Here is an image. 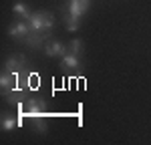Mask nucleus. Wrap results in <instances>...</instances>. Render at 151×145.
<instances>
[{
	"label": "nucleus",
	"mask_w": 151,
	"mask_h": 145,
	"mask_svg": "<svg viewBox=\"0 0 151 145\" xmlns=\"http://www.w3.org/2000/svg\"><path fill=\"white\" fill-rule=\"evenodd\" d=\"M26 20L30 24V30H35V32H48L52 28V24H55V18L50 14H47V12H35Z\"/></svg>",
	"instance_id": "obj_1"
},
{
	"label": "nucleus",
	"mask_w": 151,
	"mask_h": 145,
	"mask_svg": "<svg viewBox=\"0 0 151 145\" xmlns=\"http://www.w3.org/2000/svg\"><path fill=\"white\" fill-rule=\"evenodd\" d=\"M24 113H26L30 119L45 117V113H47V101L40 99V97H32V99L24 101Z\"/></svg>",
	"instance_id": "obj_2"
},
{
	"label": "nucleus",
	"mask_w": 151,
	"mask_h": 145,
	"mask_svg": "<svg viewBox=\"0 0 151 145\" xmlns=\"http://www.w3.org/2000/svg\"><path fill=\"white\" fill-rule=\"evenodd\" d=\"M89 6H91V0H69L67 2V12L83 18L87 14V10H89Z\"/></svg>",
	"instance_id": "obj_3"
},
{
	"label": "nucleus",
	"mask_w": 151,
	"mask_h": 145,
	"mask_svg": "<svg viewBox=\"0 0 151 145\" xmlns=\"http://www.w3.org/2000/svg\"><path fill=\"white\" fill-rule=\"evenodd\" d=\"M24 67H26V59H24V55H12L10 59L6 60V65H4V71H10V72L20 75V72L24 71Z\"/></svg>",
	"instance_id": "obj_4"
},
{
	"label": "nucleus",
	"mask_w": 151,
	"mask_h": 145,
	"mask_svg": "<svg viewBox=\"0 0 151 145\" xmlns=\"http://www.w3.org/2000/svg\"><path fill=\"white\" fill-rule=\"evenodd\" d=\"M4 99L10 103V105H22L24 99H26V91H24L22 87H14L10 91H4Z\"/></svg>",
	"instance_id": "obj_5"
},
{
	"label": "nucleus",
	"mask_w": 151,
	"mask_h": 145,
	"mask_svg": "<svg viewBox=\"0 0 151 145\" xmlns=\"http://www.w3.org/2000/svg\"><path fill=\"white\" fill-rule=\"evenodd\" d=\"M60 69L63 71H77V69H81V59L73 52H67L60 59Z\"/></svg>",
	"instance_id": "obj_6"
},
{
	"label": "nucleus",
	"mask_w": 151,
	"mask_h": 145,
	"mask_svg": "<svg viewBox=\"0 0 151 145\" xmlns=\"http://www.w3.org/2000/svg\"><path fill=\"white\" fill-rule=\"evenodd\" d=\"M28 32H30V24L28 22H14L10 28H8V34H10L12 38H26Z\"/></svg>",
	"instance_id": "obj_7"
},
{
	"label": "nucleus",
	"mask_w": 151,
	"mask_h": 145,
	"mask_svg": "<svg viewBox=\"0 0 151 145\" xmlns=\"http://www.w3.org/2000/svg\"><path fill=\"white\" fill-rule=\"evenodd\" d=\"M18 77H20V75H16V72L4 71V72H2V77H0V87H2L4 91H10V89H14V85L18 83ZM4 91H2V93H4Z\"/></svg>",
	"instance_id": "obj_8"
},
{
	"label": "nucleus",
	"mask_w": 151,
	"mask_h": 145,
	"mask_svg": "<svg viewBox=\"0 0 151 145\" xmlns=\"http://www.w3.org/2000/svg\"><path fill=\"white\" fill-rule=\"evenodd\" d=\"M45 50H47L48 57H60V59H63V57L69 52V50L65 48V45H63V42H58V40H52V42H48L47 47H45Z\"/></svg>",
	"instance_id": "obj_9"
},
{
	"label": "nucleus",
	"mask_w": 151,
	"mask_h": 145,
	"mask_svg": "<svg viewBox=\"0 0 151 145\" xmlns=\"http://www.w3.org/2000/svg\"><path fill=\"white\" fill-rule=\"evenodd\" d=\"M24 40H26V45L30 48H40L42 47V40H45V32H35V30H30Z\"/></svg>",
	"instance_id": "obj_10"
},
{
	"label": "nucleus",
	"mask_w": 151,
	"mask_h": 145,
	"mask_svg": "<svg viewBox=\"0 0 151 145\" xmlns=\"http://www.w3.org/2000/svg\"><path fill=\"white\" fill-rule=\"evenodd\" d=\"M20 125V117H16V115H4L2 117V129L4 131H12V129H16Z\"/></svg>",
	"instance_id": "obj_11"
},
{
	"label": "nucleus",
	"mask_w": 151,
	"mask_h": 145,
	"mask_svg": "<svg viewBox=\"0 0 151 145\" xmlns=\"http://www.w3.org/2000/svg\"><path fill=\"white\" fill-rule=\"evenodd\" d=\"M79 16H75V14H70V12H67L65 14V24H67V30H70V32H75V30H79Z\"/></svg>",
	"instance_id": "obj_12"
},
{
	"label": "nucleus",
	"mask_w": 151,
	"mask_h": 145,
	"mask_svg": "<svg viewBox=\"0 0 151 145\" xmlns=\"http://www.w3.org/2000/svg\"><path fill=\"white\" fill-rule=\"evenodd\" d=\"M12 10H14V14H20V16H24V18L30 16V8H28L24 2H16V4L12 6Z\"/></svg>",
	"instance_id": "obj_13"
},
{
	"label": "nucleus",
	"mask_w": 151,
	"mask_h": 145,
	"mask_svg": "<svg viewBox=\"0 0 151 145\" xmlns=\"http://www.w3.org/2000/svg\"><path fill=\"white\" fill-rule=\"evenodd\" d=\"M83 50H85V47H83V40H70V45H69V52H73V55H77V57H81L83 55Z\"/></svg>",
	"instance_id": "obj_14"
},
{
	"label": "nucleus",
	"mask_w": 151,
	"mask_h": 145,
	"mask_svg": "<svg viewBox=\"0 0 151 145\" xmlns=\"http://www.w3.org/2000/svg\"><path fill=\"white\" fill-rule=\"evenodd\" d=\"M32 127H36V131L45 133V131H47V123H45V117H36V119H32Z\"/></svg>",
	"instance_id": "obj_15"
}]
</instances>
